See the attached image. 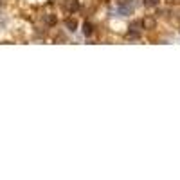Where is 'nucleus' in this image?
<instances>
[{"label":"nucleus","instance_id":"1","mask_svg":"<svg viewBox=\"0 0 180 180\" xmlns=\"http://www.w3.org/2000/svg\"><path fill=\"white\" fill-rule=\"evenodd\" d=\"M65 27L69 29V31L74 32V31L78 29V22H76V18H67V20H65Z\"/></svg>","mask_w":180,"mask_h":180},{"label":"nucleus","instance_id":"2","mask_svg":"<svg viewBox=\"0 0 180 180\" xmlns=\"http://www.w3.org/2000/svg\"><path fill=\"white\" fill-rule=\"evenodd\" d=\"M67 7H69V11L74 13V11H78V9H79V2H78V0H69Z\"/></svg>","mask_w":180,"mask_h":180},{"label":"nucleus","instance_id":"3","mask_svg":"<svg viewBox=\"0 0 180 180\" xmlns=\"http://www.w3.org/2000/svg\"><path fill=\"white\" fill-rule=\"evenodd\" d=\"M142 27H146V29H153V27H155V20H153V18H146V20H142Z\"/></svg>","mask_w":180,"mask_h":180},{"label":"nucleus","instance_id":"4","mask_svg":"<svg viewBox=\"0 0 180 180\" xmlns=\"http://www.w3.org/2000/svg\"><path fill=\"white\" fill-rule=\"evenodd\" d=\"M56 22H58V18L54 15H47V16H45V24L51 25V27H52V25H56Z\"/></svg>","mask_w":180,"mask_h":180},{"label":"nucleus","instance_id":"5","mask_svg":"<svg viewBox=\"0 0 180 180\" xmlns=\"http://www.w3.org/2000/svg\"><path fill=\"white\" fill-rule=\"evenodd\" d=\"M117 11L119 13H121V15H130V5H126V4H121V5H119V7H117Z\"/></svg>","mask_w":180,"mask_h":180},{"label":"nucleus","instance_id":"6","mask_svg":"<svg viewBox=\"0 0 180 180\" xmlns=\"http://www.w3.org/2000/svg\"><path fill=\"white\" fill-rule=\"evenodd\" d=\"M83 32H85L86 36L92 34V24H90V22H85V25H83Z\"/></svg>","mask_w":180,"mask_h":180},{"label":"nucleus","instance_id":"7","mask_svg":"<svg viewBox=\"0 0 180 180\" xmlns=\"http://www.w3.org/2000/svg\"><path fill=\"white\" fill-rule=\"evenodd\" d=\"M158 2H160V0H146V5H150V7H155V5H158Z\"/></svg>","mask_w":180,"mask_h":180}]
</instances>
